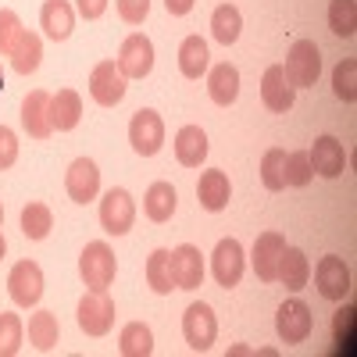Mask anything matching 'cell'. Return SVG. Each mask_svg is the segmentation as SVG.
<instances>
[{
    "instance_id": "obj_44",
    "label": "cell",
    "mask_w": 357,
    "mask_h": 357,
    "mask_svg": "<svg viewBox=\"0 0 357 357\" xmlns=\"http://www.w3.org/2000/svg\"><path fill=\"white\" fill-rule=\"evenodd\" d=\"M8 254V240H4V232H0V257Z\"/></svg>"
},
{
    "instance_id": "obj_11",
    "label": "cell",
    "mask_w": 357,
    "mask_h": 357,
    "mask_svg": "<svg viewBox=\"0 0 357 357\" xmlns=\"http://www.w3.org/2000/svg\"><path fill=\"white\" fill-rule=\"evenodd\" d=\"M211 272H215L222 289L240 286V279H243V247H240V240H232V236L218 240V247L211 254Z\"/></svg>"
},
{
    "instance_id": "obj_8",
    "label": "cell",
    "mask_w": 357,
    "mask_h": 357,
    "mask_svg": "<svg viewBox=\"0 0 357 357\" xmlns=\"http://www.w3.org/2000/svg\"><path fill=\"white\" fill-rule=\"evenodd\" d=\"M311 325H314V318H311V307L304 304V301H286L282 307H279V314H275V333H279V340L282 343H289V347H296V343H304L307 336H311Z\"/></svg>"
},
{
    "instance_id": "obj_4",
    "label": "cell",
    "mask_w": 357,
    "mask_h": 357,
    "mask_svg": "<svg viewBox=\"0 0 357 357\" xmlns=\"http://www.w3.org/2000/svg\"><path fill=\"white\" fill-rule=\"evenodd\" d=\"M129 143H132L136 154L154 158L161 151V143H165V122H161V114L151 111V107L136 111L132 122H129Z\"/></svg>"
},
{
    "instance_id": "obj_21",
    "label": "cell",
    "mask_w": 357,
    "mask_h": 357,
    "mask_svg": "<svg viewBox=\"0 0 357 357\" xmlns=\"http://www.w3.org/2000/svg\"><path fill=\"white\" fill-rule=\"evenodd\" d=\"M175 158L183 168H200L207 158V132L200 126H183L175 132Z\"/></svg>"
},
{
    "instance_id": "obj_39",
    "label": "cell",
    "mask_w": 357,
    "mask_h": 357,
    "mask_svg": "<svg viewBox=\"0 0 357 357\" xmlns=\"http://www.w3.org/2000/svg\"><path fill=\"white\" fill-rule=\"evenodd\" d=\"M151 15V0H118V18L126 25H139Z\"/></svg>"
},
{
    "instance_id": "obj_40",
    "label": "cell",
    "mask_w": 357,
    "mask_h": 357,
    "mask_svg": "<svg viewBox=\"0 0 357 357\" xmlns=\"http://www.w3.org/2000/svg\"><path fill=\"white\" fill-rule=\"evenodd\" d=\"M15 161H18V136L15 129L0 126V172H8Z\"/></svg>"
},
{
    "instance_id": "obj_46",
    "label": "cell",
    "mask_w": 357,
    "mask_h": 357,
    "mask_svg": "<svg viewBox=\"0 0 357 357\" xmlns=\"http://www.w3.org/2000/svg\"><path fill=\"white\" fill-rule=\"evenodd\" d=\"M0 225H4V204H0Z\"/></svg>"
},
{
    "instance_id": "obj_35",
    "label": "cell",
    "mask_w": 357,
    "mask_h": 357,
    "mask_svg": "<svg viewBox=\"0 0 357 357\" xmlns=\"http://www.w3.org/2000/svg\"><path fill=\"white\" fill-rule=\"evenodd\" d=\"M333 89H336V97L343 104H354L357 100V61L354 57H343V61L336 65L333 72Z\"/></svg>"
},
{
    "instance_id": "obj_32",
    "label": "cell",
    "mask_w": 357,
    "mask_h": 357,
    "mask_svg": "<svg viewBox=\"0 0 357 357\" xmlns=\"http://www.w3.org/2000/svg\"><path fill=\"white\" fill-rule=\"evenodd\" d=\"M146 282H151L154 293H172L175 279H172V250H154L146 257Z\"/></svg>"
},
{
    "instance_id": "obj_26",
    "label": "cell",
    "mask_w": 357,
    "mask_h": 357,
    "mask_svg": "<svg viewBox=\"0 0 357 357\" xmlns=\"http://www.w3.org/2000/svg\"><path fill=\"white\" fill-rule=\"evenodd\" d=\"M40 57H43V40L36 33H29V29H22V36L11 50V68L18 75H29V72L40 68Z\"/></svg>"
},
{
    "instance_id": "obj_42",
    "label": "cell",
    "mask_w": 357,
    "mask_h": 357,
    "mask_svg": "<svg viewBox=\"0 0 357 357\" xmlns=\"http://www.w3.org/2000/svg\"><path fill=\"white\" fill-rule=\"evenodd\" d=\"M104 11H107V0H79V15H82L86 22L100 18Z\"/></svg>"
},
{
    "instance_id": "obj_43",
    "label": "cell",
    "mask_w": 357,
    "mask_h": 357,
    "mask_svg": "<svg viewBox=\"0 0 357 357\" xmlns=\"http://www.w3.org/2000/svg\"><path fill=\"white\" fill-rule=\"evenodd\" d=\"M165 8H168V15L183 18V15H190V11H193V0H165Z\"/></svg>"
},
{
    "instance_id": "obj_31",
    "label": "cell",
    "mask_w": 357,
    "mask_h": 357,
    "mask_svg": "<svg viewBox=\"0 0 357 357\" xmlns=\"http://www.w3.org/2000/svg\"><path fill=\"white\" fill-rule=\"evenodd\" d=\"M54 229V215L47 204H25L22 207V232L25 240H47Z\"/></svg>"
},
{
    "instance_id": "obj_38",
    "label": "cell",
    "mask_w": 357,
    "mask_h": 357,
    "mask_svg": "<svg viewBox=\"0 0 357 357\" xmlns=\"http://www.w3.org/2000/svg\"><path fill=\"white\" fill-rule=\"evenodd\" d=\"M18 36H22V22H18V15H15L11 8H0V54L11 57Z\"/></svg>"
},
{
    "instance_id": "obj_2",
    "label": "cell",
    "mask_w": 357,
    "mask_h": 357,
    "mask_svg": "<svg viewBox=\"0 0 357 357\" xmlns=\"http://www.w3.org/2000/svg\"><path fill=\"white\" fill-rule=\"evenodd\" d=\"M114 272H118V261H114V250L104 243V240H93L86 243L82 257H79V275L89 289H107L114 282Z\"/></svg>"
},
{
    "instance_id": "obj_33",
    "label": "cell",
    "mask_w": 357,
    "mask_h": 357,
    "mask_svg": "<svg viewBox=\"0 0 357 357\" xmlns=\"http://www.w3.org/2000/svg\"><path fill=\"white\" fill-rule=\"evenodd\" d=\"M311 178H314V172H311L307 151H289L286 161H282V183H286V186H296V190H304Z\"/></svg>"
},
{
    "instance_id": "obj_28",
    "label": "cell",
    "mask_w": 357,
    "mask_h": 357,
    "mask_svg": "<svg viewBox=\"0 0 357 357\" xmlns=\"http://www.w3.org/2000/svg\"><path fill=\"white\" fill-rule=\"evenodd\" d=\"M118 350H122V357H151L154 354V333L151 325L143 321H129L122 336H118Z\"/></svg>"
},
{
    "instance_id": "obj_18",
    "label": "cell",
    "mask_w": 357,
    "mask_h": 357,
    "mask_svg": "<svg viewBox=\"0 0 357 357\" xmlns=\"http://www.w3.org/2000/svg\"><path fill=\"white\" fill-rule=\"evenodd\" d=\"M172 279H175V289H197L204 282V257L193 243L172 250Z\"/></svg>"
},
{
    "instance_id": "obj_16",
    "label": "cell",
    "mask_w": 357,
    "mask_h": 357,
    "mask_svg": "<svg viewBox=\"0 0 357 357\" xmlns=\"http://www.w3.org/2000/svg\"><path fill=\"white\" fill-rule=\"evenodd\" d=\"M22 129L33 139H47L54 132V126H50V93L47 89H33V93L22 100Z\"/></svg>"
},
{
    "instance_id": "obj_34",
    "label": "cell",
    "mask_w": 357,
    "mask_h": 357,
    "mask_svg": "<svg viewBox=\"0 0 357 357\" xmlns=\"http://www.w3.org/2000/svg\"><path fill=\"white\" fill-rule=\"evenodd\" d=\"M329 29L343 40H350L357 33V4L354 0H333L329 4Z\"/></svg>"
},
{
    "instance_id": "obj_45",
    "label": "cell",
    "mask_w": 357,
    "mask_h": 357,
    "mask_svg": "<svg viewBox=\"0 0 357 357\" xmlns=\"http://www.w3.org/2000/svg\"><path fill=\"white\" fill-rule=\"evenodd\" d=\"M0 93H4V68H0Z\"/></svg>"
},
{
    "instance_id": "obj_37",
    "label": "cell",
    "mask_w": 357,
    "mask_h": 357,
    "mask_svg": "<svg viewBox=\"0 0 357 357\" xmlns=\"http://www.w3.org/2000/svg\"><path fill=\"white\" fill-rule=\"evenodd\" d=\"M282 161H286V151H279V146L264 151V158H261V183H264V190H272V193L286 190V183H282Z\"/></svg>"
},
{
    "instance_id": "obj_12",
    "label": "cell",
    "mask_w": 357,
    "mask_h": 357,
    "mask_svg": "<svg viewBox=\"0 0 357 357\" xmlns=\"http://www.w3.org/2000/svg\"><path fill=\"white\" fill-rule=\"evenodd\" d=\"M65 190L75 204H89V200H97L100 193V168L89 161V158H75L65 172Z\"/></svg>"
},
{
    "instance_id": "obj_10",
    "label": "cell",
    "mask_w": 357,
    "mask_h": 357,
    "mask_svg": "<svg viewBox=\"0 0 357 357\" xmlns=\"http://www.w3.org/2000/svg\"><path fill=\"white\" fill-rule=\"evenodd\" d=\"M126 75L118 72L114 61H100L93 72H89V97H93L100 107H114L126 100Z\"/></svg>"
},
{
    "instance_id": "obj_3",
    "label": "cell",
    "mask_w": 357,
    "mask_h": 357,
    "mask_svg": "<svg viewBox=\"0 0 357 357\" xmlns=\"http://www.w3.org/2000/svg\"><path fill=\"white\" fill-rule=\"evenodd\" d=\"M114 325V301L107 289H89L79 301V329L86 336H107Z\"/></svg>"
},
{
    "instance_id": "obj_9",
    "label": "cell",
    "mask_w": 357,
    "mask_h": 357,
    "mask_svg": "<svg viewBox=\"0 0 357 357\" xmlns=\"http://www.w3.org/2000/svg\"><path fill=\"white\" fill-rule=\"evenodd\" d=\"M151 68H154V43L143 33L126 36L122 50H118V72H122L126 79H146Z\"/></svg>"
},
{
    "instance_id": "obj_20",
    "label": "cell",
    "mask_w": 357,
    "mask_h": 357,
    "mask_svg": "<svg viewBox=\"0 0 357 357\" xmlns=\"http://www.w3.org/2000/svg\"><path fill=\"white\" fill-rule=\"evenodd\" d=\"M40 25H43V33L50 40H68L72 36V29H75V11L68 0H47L43 11H40Z\"/></svg>"
},
{
    "instance_id": "obj_25",
    "label": "cell",
    "mask_w": 357,
    "mask_h": 357,
    "mask_svg": "<svg viewBox=\"0 0 357 357\" xmlns=\"http://www.w3.org/2000/svg\"><path fill=\"white\" fill-rule=\"evenodd\" d=\"M175 204H178V193H175L172 183H151V190H146V197H143V211H146L151 222L161 225L175 215Z\"/></svg>"
},
{
    "instance_id": "obj_14",
    "label": "cell",
    "mask_w": 357,
    "mask_h": 357,
    "mask_svg": "<svg viewBox=\"0 0 357 357\" xmlns=\"http://www.w3.org/2000/svg\"><path fill=\"white\" fill-rule=\"evenodd\" d=\"M314 282H318V293L325 296V301H343V296L350 293V268L343 257L329 254L321 257L318 268H314Z\"/></svg>"
},
{
    "instance_id": "obj_24",
    "label": "cell",
    "mask_w": 357,
    "mask_h": 357,
    "mask_svg": "<svg viewBox=\"0 0 357 357\" xmlns=\"http://www.w3.org/2000/svg\"><path fill=\"white\" fill-rule=\"evenodd\" d=\"M197 197H200V207L204 211H222L229 207V197H232V186H229V175L225 172H204L200 183H197Z\"/></svg>"
},
{
    "instance_id": "obj_22",
    "label": "cell",
    "mask_w": 357,
    "mask_h": 357,
    "mask_svg": "<svg viewBox=\"0 0 357 357\" xmlns=\"http://www.w3.org/2000/svg\"><path fill=\"white\" fill-rule=\"evenodd\" d=\"M82 118V100L75 89H57V93L50 97V126L57 132H72L79 126Z\"/></svg>"
},
{
    "instance_id": "obj_23",
    "label": "cell",
    "mask_w": 357,
    "mask_h": 357,
    "mask_svg": "<svg viewBox=\"0 0 357 357\" xmlns=\"http://www.w3.org/2000/svg\"><path fill=\"white\" fill-rule=\"evenodd\" d=\"M307 279H311V261H307V254L296 250V247H286L282 257H279V275H275V282H282L286 289L296 293V289L307 286Z\"/></svg>"
},
{
    "instance_id": "obj_5",
    "label": "cell",
    "mask_w": 357,
    "mask_h": 357,
    "mask_svg": "<svg viewBox=\"0 0 357 357\" xmlns=\"http://www.w3.org/2000/svg\"><path fill=\"white\" fill-rule=\"evenodd\" d=\"M8 293L18 307H36L43 296V268L36 261H18L8 275Z\"/></svg>"
},
{
    "instance_id": "obj_27",
    "label": "cell",
    "mask_w": 357,
    "mask_h": 357,
    "mask_svg": "<svg viewBox=\"0 0 357 357\" xmlns=\"http://www.w3.org/2000/svg\"><path fill=\"white\" fill-rule=\"evenodd\" d=\"M211 65V54H207V43L200 36H186L183 47H178V72L186 79H200Z\"/></svg>"
},
{
    "instance_id": "obj_29",
    "label": "cell",
    "mask_w": 357,
    "mask_h": 357,
    "mask_svg": "<svg viewBox=\"0 0 357 357\" xmlns=\"http://www.w3.org/2000/svg\"><path fill=\"white\" fill-rule=\"evenodd\" d=\"M240 29H243V15H240V8H232V4H218L215 8V15H211V36L218 40V43H236L240 40Z\"/></svg>"
},
{
    "instance_id": "obj_13",
    "label": "cell",
    "mask_w": 357,
    "mask_h": 357,
    "mask_svg": "<svg viewBox=\"0 0 357 357\" xmlns=\"http://www.w3.org/2000/svg\"><path fill=\"white\" fill-rule=\"evenodd\" d=\"M286 250V240H282V232H261L257 240H254V250H250V264H254V272L261 282H275L279 275V257Z\"/></svg>"
},
{
    "instance_id": "obj_36",
    "label": "cell",
    "mask_w": 357,
    "mask_h": 357,
    "mask_svg": "<svg viewBox=\"0 0 357 357\" xmlns=\"http://www.w3.org/2000/svg\"><path fill=\"white\" fill-rule=\"evenodd\" d=\"M22 318L11 311H0V357H15L22 350Z\"/></svg>"
},
{
    "instance_id": "obj_41",
    "label": "cell",
    "mask_w": 357,
    "mask_h": 357,
    "mask_svg": "<svg viewBox=\"0 0 357 357\" xmlns=\"http://www.w3.org/2000/svg\"><path fill=\"white\" fill-rule=\"evenodd\" d=\"M354 307H343V311H336V321H333V336H336V343L343 347H350L354 343Z\"/></svg>"
},
{
    "instance_id": "obj_1",
    "label": "cell",
    "mask_w": 357,
    "mask_h": 357,
    "mask_svg": "<svg viewBox=\"0 0 357 357\" xmlns=\"http://www.w3.org/2000/svg\"><path fill=\"white\" fill-rule=\"evenodd\" d=\"M286 79L293 82V89H307L318 82L321 75V50L314 40H296L289 47V57H286V65H282Z\"/></svg>"
},
{
    "instance_id": "obj_30",
    "label": "cell",
    "mask_w": 357,
    "mask_h": 357,
    "mask_svg": "<svg viewBox=\"0 0 357 357\" xmlns=\"http://www.w3.org/2000/svg\"><path fill=\"white\" fill-rule=\"evenodd\" d=\"M57 336H61V329H57V314L54 311H36L33 318H29V343H33L36 350H54L57 347Z\"/></svg>"
},
{
    "instance_id": "obj_19",
    "label": "cell",
    "mask_w": 357,
    "mask_h": 357,
    "mask_svg": "<svg viewBox=\"0 0 357 357\" xmlns=\"http://www.w3.org/2000/svg\"><path fill=\"white\" fill-rule=\"evenodd\" d=\"M207 93H211V100L218 107H229L236 104V97H240V68L222 61L211 68V75H207Z\"/></svg>"
},
{
    "instance_id": "obj_7",
    "label": "cell",
    "mask_w": 357,
    "mask_h": 357,
    "mask_svg": "<svg viewBox=\"0 0 357 357\" xmlns=\"http://www.w3.org/2000/svg\"><path fill=\"white\" fill-rule=\"evenodd\" d=\"M183 336H186V343L197 354L211 350L215 340H218V318H215V311L207 304H190L186 314H183Z\"/></svg>"
},
{
    "instance_id": "obj_17",
    "label": "cell",
    "mask_w": 357,
    "mask_h": 357,
    "mask_svg": "<svg viewBox=\"0 0 357 357\" xmlns=\"http://www.w3.org/2000/svg\"><path fill=\"white\" fill-rule=\"evenodd\" d=\"M261 100H264V107H268V111H279V114L293 107L296 89H293V82L286 79L282 65L264 68V75H261Z\"/></svg>"
},
{
    "instance_id": "obj_6",
    "label": "cell",
    "mask_w": 357,
    "mask_h": 357,
    "mask_svg": "<svg viewBox=\"0 0 357 357\" xmlns=\"http://www.w3.org/2000/svg\"><path fill=\"white\" fill-rule=\"evenodd\" d=\"M132 222H136V204H132L129 190H122V186L107 190L104 200H100V225H104V232L126 236L132 229Z\"/></svg>"
},
{
    "instance_id": "obj_15",
    "label": "cell",
    "mask_w": 357,
    "mask_h": 357,
    "mask_svg": "<svg viewBox=\"0 0 357 357\" xmlns=\"http://www.w3.org/2000/svg\"><path fill=\"white\" fill-rule=\"evenodd\" d=\"M307 158H311V172H318L321 178H340L347 172V151L336 136H318Z\"/></svg>"
}]
</instances>
